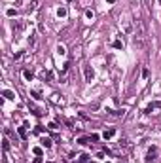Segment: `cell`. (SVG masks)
<instances>
[{
    "label": "cell",
    "instance_id": "11",
    "mask_svg": "<svg viewBox=\"0 0 161 163\" xmlns=\"http://www.w3.org/2000/svg\"><path fill=\"white\" fill-rule=\"evenodd\" d=\"M89 161V156H87V154H82V156H80V163H87Z\"/></svg>",
    "mask_w": 161,
    "mask_h": 163
},
{
    "label": "cell",
    "instance_id": "5",
    "mask_svg": "<svg viewBox=\"0 0 161 163\" xmlns=\"http://www.w3.org/2000/svg\"><path fill=\"white\" fill-rule=\"evenodd\" d=\"M42 146H44V148H51V140H49L47 137H44V138H42Z\"/></svg>",
    "mask_w": 161,
    "mask_h": 163
},
{
    "label": "cell",
    "instance_id": "16",
    "mask_svg": "<svg viewBox=\"0 0 161 163\" xmlns=\"http://www.w3.org/2000/svg\"><path fill=\"white\" fill-rule=\"evenodd\" d=\"M19 135H21V137H25V135H27V131H25V125H23V127H19Z\"/></svg>",
    "mask_w": 161,
    "mask_h": 163
},
{
    "label": "cell",
    "instance_id": "8",
    "mask_svg": "<svg viewBox=\"0 0 161 163\" xmlns=\"http://www.w3.org/2000/svg\"><path fill=\"white\" fill-rule=\"evenodd\" d=\"M2 95H4V97H6V99H15V95H13V93H12V91H10V89H6V91H4V93H2Z\"/></svg>",
    "mask_w": 161,
    "mask_h": 163
},
{
    "label": "cell",
    "instance_id": "13",
    "mask_svg": "<svg viewBox=\"0 0 161 163\" xmlns=\"http://www.w3.org/2000/svg\"><path fill=\"white\" fill-rule=\"evenodd\" d=\"M85 17H87V19H93V17H95V13H93L91 10H87V12H85Z\"/></svg>",
    "mask_w": 161,
    "mask_h": 163
},
{
    "label": "cell",
    "instance_id": "9",
    "mask_svg": "<svg viewBox=\"0 0 161 163\" xmlns=\"http://www.w3.org/2000/svg\"><path fill=\"white\" fill-rule=\"evenodd\" d=\"M23 76H25V80H29V82H30L32 78H34V76H32V72H30V70H25V72H23Z\"/></svg>",
    "mask_w": 161,
    "mask_h": 163
},
{
    "label": "cell",
    "instance_id": "3",
    "mask_svg": "<svg viewBox=\"0 0 161 163\" xmlns=\"http://www.w3.org/2000/svg\"><path fill=\"white\" fill-rule=\"evenodd\" d=\"M84 76H85V82H91L95 78V72H93V68L89 67V64H85V67H84Z\"/></svg>",
    "mask_w": 161,
    "mask_h": 163
},
{
    "label": "cell",
    "instance_id": "10",
    "mask_svg": "<svg viewBox=\"0 0 161 163\" xmlns=\"http://www.w3.org/2000/svg\"><path fill=\"white\" fill-rule=\"evenodd\" d=\"M2 146H4V152H8V150H10V140L4 138V140H2Z\"/></svg>",
    "mask_w": 161,
    "mask_h": 163
},
{
    "label": "cell",
    "instance_id": "19",
    "mask_svg": "<svg viewBox=\"0 0 161 163\" xmlns=\"http://www.w3.org/2000/svg\"><path fill=\"white\" fill-rule=\"evenodd\" d=\"M121 163H127V161H125V159H123V161H121Z\"/></svg>",
    "mask_w": 161,
    "mask_h": 163
},
{
    "label": "cell",
    "instance_id": "17",
    "mask_svg": "<svg viewBox=\"0 0 161 163\" xmlns=\"http://www.w3.org/2000/svg\"><path fill=\"white\" fill-rule=\"evenodd\" d=\"M34 154L36 156H42V148H34Z\"/></svg>",
    "mask_w": 161,
    "mask_h": 163
},
{
    "label": "cell",
    "instance_id": "15",
    "mask_svg": "<svg viewBox=\"0 0 161 163\" xmlns=\"http://www.w3.org/2000/svg\"><path fill=\"white\" fill-rule=\"evenodd\" d=\"M148 74H150V70L148 68H142V78H148Z\"/></svg>",
    "mask_w": 161,
    "mask_h": 163
},
{
    "label": "cell",
    "instance_id": "12",
    "mask_svg": "<svg viewBox=\"0 0 161 163\" xmlns=\"http://www.w3.org/2000/svg\"><path fill=\"white\" fill-rule=\"evenodd\" d=\"M112 46H114V47H118V50H119V47H123V42H121V40H114V44H112Z\"/></svg>",
    "mask_w": 161,
    "mask_h": 163
},
{
    "label": "cell",
    "instance_id": "14",
    "mask_svg": "<svg viewBox=\"0 0 161 163\" xmlns=\"http://www.w3.org/2000/svg\"><path fill=\"white\" fill-rule=\"evenodd\" d=\"M6 13H8V17H13V15H15V10H13V8H10Z\"/></svg>",
    "mask_w": 161,
    "mask_h": 163
},
{
    "label": "cell",
    "instance_id": "6",
    "mask_svg": "<svg viewBox=\"0 0 161 163\" xmlns=\"http://www.w3.org/2000/svg\"><path fill=\"white\" fill-rule=\"evenodd\" d=\"M57 15H59V17H64V15H66V8H64V6H61L59 10H57Z\"/></svg>",
    "mask_w": 161,
    "mask_h": 163
},
{
    "label": "cell",
    "instance_id": "1",
    "mask_svg": "<svg viewBox=\"0 0 161 163\" xmlns=\"http://www.w3.org/2000/svg\"><path fill=\"white\" fill-rule=\"evenodd\" d=\"M144 40H146V29H144V23L140 19H136L135 23V38L133 42L136 47H144Z\"/></svg>",
    "mask_w": 161,
    "mask_h": 163
},
{
    "label": "cell",
    "instance_id": "4",
    "mask_svg": "<svg viewBox=\"0 0 161 163\" xmlns=\"http://www.w3.org/2000/svg\"><path fill=\"white\" fill-rule=\"evenodd\" d=\"M114 135H116V129H106V131L102 133V138H104V140H110Z\"/></svg>",
    "mask_w": 161,
    "mask_h": 163
},
{
    "label": "cell",
    "instance_id": "2",
    "mask_svg": "<svg viewBox=\"0 0 161 163\" xmlns=\"http://www.w3.org/2000/svg\"><path fill=\"white\" fill-rule=\"evenodd\" d=\"M156 156H157V148H156V146L148 148V152H146V163H152L156 159Z\"/></svg>",
    "mask_w": 161,
    "mask_h": 163
},
{
    "label": "cell",
    "instance_id": "18",
    "mask_svg": "<svg viewBox=\"0 0 161 163\" xmlns=\"http://www.w3.org/2000/svg\"><path fill=\"white\" fill-rule=\"evenodd\" d=\"M106 2H108V4H114V2H116V0H106Z\"/></svg>",
    "mask_w": 161,
    "mask_h": 163
},
{
    "label": "cell",
    "instance_id": "7",
    "mask_svg": "<svg viewBox=\"0 0 161 163\" xmlns=\"http://www.w3.org/2000/svg\"><path fill=\"white\" fill-rule=\"evenodd\" d=\"M57 53H59V55H66V50H64V46H63V44H59V46H57Z\"/></svg>",
    "mask_w": 161,
    "mask_h": 163
}]
</instances>
